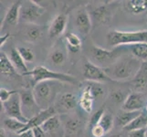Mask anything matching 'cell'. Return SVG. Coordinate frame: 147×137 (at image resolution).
Returning <instances> with one entry per match:
<instances>
[{
	"instance_id": "obj_43",
	"label": "cell",
	"mask_w": 147,
	"mask_h": 137,
	"mask_svg": "<svg viewBox=\"0 0 147 137\" xmlns=\"http://www.w3.org/2000/svg\"><path fill=\"white\" fill-rule=\"evenodd\" d=\"M110 137H123V136L121 134H113V135H111Z\"/></svg>"
},
{
	"instance_id": "obj_17",
	"label": "cell",
	"mask_w": 147,
	"mask_h": 137,
	"mask_svg": "<svg viewBox=\"0 0 147 137\" xmlns=\"http://www.w3.org/2000/svg\"><path fill=\"white\" fill-rule=\"evenodd\" d=\"M90 14H92L90 17H92V18H94L100 24L107 23L111 19V9L109 8L107 5L104 4L98 5V6L93 7L92 9V11H90Z\"/></svg>"
},
{
	"instance_id": "obj_41",
	"label": "cell",
	"mask_w": 147,
	"mask_h": 137,
	"mask_svg": "<svg viewBox=\"0 0 147 137\" xmlns=\"http://www.w3.org/2000/svg\"><path fill=\"white\" fill-rule=\"evenodd\" d=\"M10 38H11V35L9 33H7V34L3 35V36H1V38H0V46L2 47V46L6 43Z\"/></svg>"
},
{
	"instance_id": "obj_21",
	"label": "cell",
	"mask_w": 147,
	"mask_h": 137,
	"mask_svg": "<svg viewBox=\"0 0 147 137\" xmlns=\"http://www.w3.org/2000/svg\"><path fill=\"white\" fill-rule=\"evenodd\" d=\"M123 6L126 11L139 15L147 11V0H128L124 2Z\"/></svg>"
},
{
	"instance_id": "obj_34",
	"label": "cell",
	"mask_w": 147,
	"mask_h": 137,
	"mask_svg": "<svg viewBox=\"0 0 147 137\" xmlns=\"http://www.w3.org/2000/svg\"><path fill=\"white\" fill-rule=\"evenodd\" d=\"M104 113H105V110L103 108H100L96 111V113H94L92 115V117H90V127L92 128L95 125H98Z\"/></svg>"
},
{
	"instance_id": "obj_6",
	"label": "cell",
	"mask_w": 147,
	"mask_h": 137,
	"mask_svg": "<svg viewBox=\"0 0 147 137\" xmlns=\"http://www.w3.org/2000/svg\"><path fill=\"white\" fill-rule=\"evenodd\" d=\"M19 94H20V99H21L23 113L28 120L30 119L29 115L32 118L41 111L40 107L38 105L36 100H35L33 90H24L20 91Z\"/></svg>"
},
{
	"instance_id": "obj_20",
	"label": "cell",
	"mask_w": 147,
	"mask_h": 137,
	"mask_svg": "<svg viewBox=\"0 0 147 137\" xmlns=\"http://www.w3.org/2000/svg\"><path fill=\"white\" fill-rule=\"evenodd\" d=\"M9 59L11 60L12 64L14 65L15 69L17 70L18 72H20L22 75H26L29 70L26 65L25 60L22 59L21 55L19 54L18 49H12L10 50Z\"/></svg>"
},
{
	"instance_id": "obj_11",
	"label": "cell",
	"mask_w": 147,
	"mask_h": 137,
	"mask_svg": "<svg viewBox=\"0 0 147 137\" xmlns=\"http://www.w3.org/2000/svg\"><path fill=\"white\" fill-rule=\"evenodd\" d=\"M56 114H58V113H57V111H56L55 107H53V106H50V107L47 109L41 110L37 115H35L34 117H32L28 121V123L26 124L25 128L20 132V133H22L24 131L31 130L35 127H40V126L44 123H46L49 118L53 117Z\"/></svg>"
},
{
	"instance_id": "obj_30",
	"label": "cell",
	"mask_w": 147,
	"mask_h": 137,
	"mask_svg": "<svg viewBox=\"0 0 147 137\" xmlns=\"http://www.w3.org/2000/svg\"><path fill=\"white\" fill-rule=\"evenodd\" d=\"M113 115H111L110 113H105L102 116V118H101L100 121V125L104 129L105 133L108 134L109 132L113 129Z\"/></svg>"
},
{
	"instance_id": "obj_18",
	"label": "cell",
	"mask_w": 147,
	"mask_h": 137,
	"mask_svg": "<svg viewBox=\"0 0 147 137\" xmlns=\"http://www.w3.org/2000/svg\"><path fill=\"white\" fill-rule=\"evenodd\" d=\"M95 98L94 96L92 93V90H90L89 85L87 84L85 86V88L82 90V93L80 95V106L85 113H90L92 111V107H93V101H94Z\"/></svg>"
},
{
	"instance_id": "obj_29",
	"label": "cell",
	"mask_w": 147,
	"mask_h": 137,
	"mask_svg": "<svg viewBox=\"0 0 147 137\" xmlns=\"http://www.w3.org/2000/svg\"><path fill=\"white\" fill-rule=\"evenodd\" d=\"M67 59V52L64 49H55L50 53V60L54 65H62Z\"/></svg>"
},
{
	"instance_id": "obj_14",
	"label": "cell",
	"mask_w": 147,
	"mask_h": 137,
	"mask_svg": "<svg viewBox=\"0 0 147 137\" xmlns=\"http://www.w3.org/2000/svg\"><path fill=\"white\" fill-rule=\"evenodd\" d=\"M68 24V17L65 14L57 15L52 20L49 28V38H58L64 33Z\"/></svg>"
},
{
	"instance_id": "obj_15",
	"label": "cell",
	"mask_w": 147,
	"mask_h": 137,
	"mask_svg": "<svg viewBox=\"0 0 147 137\" xmlns=\"http://www.w3.org/2000/svg\"><path fill=\"white\" fill-rule=\"evenodd\" d=\"M75 24L79 30L84 35L90 33L92 29V17L86 8H80L76 13Z\"/></svg>"
},
{
	"instance_id": "obj_36",
	"label": "cell",
	"mask_w": 147,
	"mask_h": 137,
	"mask_svg": "<svg viewBox=\"0 0 147 137\" xmlns=\"http://www.w3.org/2000/svg\"><path fill=\"white\" fill-rule=\"evenodd\" d=\"M16 91L17 90H9L5 88L0 89V101H1V103H6V101H7Z\"/></svg>"
},
{
	"instance_id": "obj_8",
	"label": "cell",
	"mask_w": 147,
	"mask_h": 137,
	"mask_svg": "<svg viewBox=\"0 0 147 137\" xmlns=\"http://www.w3.org/2000/svg\"><path fill=\"white\" fill-rule=\"evenodd\" d=\"M28 4H22L20 9V18L24 21L34 23L45 13V8L34 1H28Z\"/></svg>"
},
{
	"instance_id": "obj_1",
	"label": "cell",
	"mask_w": 147,
	"mask_h": 137,
	"mask_svg": "<svg viewBox=\"0 0 147 137\" xmlns=\"http://www.w3.org/2000/svg\"><path fill=\"white\" fill-rule=\"evenodd\" d=\"M143 63L134 57H125L118 59L103 70L111 80H131L138 73Z\"/></svg>"
},
{
	"instance_id": "obj_37",
	"label": "cell",
	"mask_w": 147,
	"mask_h": 137,
	"mask_svg": "<svg viewBox=\"0 0 147 137\" xmlns=\"http://www.w3.org/2000/svg\"><path fill=\"white\" fill-rule=\"evenodd\" d=\"M92 134L94 137H102L106 134V133H105L104 129L101 127L100 124H98L92 128Z\"/></svg>"
},
{
	"instance_id": "obj_23",
	"label": "cell",
	"mask_w": 147,
	"mask_h": 137,
	"mask_svg": "<svg viewBox=\"0 0 147 137\" xmlns=\"http://www.w3.org/2000/svg\"><path fill=\"white\" fill-rule=\"evenodd\" d=\"M141 113H142L141 111H124L123 113H121V114L117 116V119H116L117 125L120 126V127L124 128L127 125H129L135 118H137Z\"/></svg>"
},
{
	"instance_id": "obj_19",
	"label": "cell",
	"mask_w": 147,
	"mask_h": 137,
	"mask_svg": "<svg viewBox=\"0 0 147 137\" xmlns=\"http://www.w3.org/2000/svg\"><path fill=\"white\" fill-rule=\"evenodd\" d=\"M131 86L137 91L143 90L147 86V62H144L138 73L131 80Z\"/></svg>"
},
{
	"instance_id": "obj_45",
	"label": "cell",
	"mask_w": 147,
	"mask_h": 137,
	"mask_svg": "<svg viewBox=\"0 0 147 137\" xmlns=\"http://www.w3.org/2000/svg\"><path fill=\"white\" fill-rule=\"evenodd\" d=\"M146 137H147V135H146Z\"/></svg>"
},
{
	"instance_id": "obj_38",
	"label": "cell",
	"mask_w": 147,
	"mask_h": 137,
	"mask_svg": "<svg viewBox=\"0 0 147 137\" xmlns=\"http://www.w3.org/2000/svg\"><path fill=\"white\" fill-rule=\"evenodd\" d=\"M146 135H147V128H143V129L131 132V137H146Z\"/></svg>"
},
{
	"instance_id": "obj_25",
	"label": "cell",
	"mask_w": 147,
	"mask_h": 137,
	"mask_svg": "<svg viewBox=\"0 0 147 137\" xmlns=\"http://www.w3.org/2000/svg\"><path fill=\"white\" fill-rule=\"evenodd\" d=\"M27 124L23 123V121H19L18 119H14V118H10L7 117L3 121V127L4 129H6L9 132H14V133H18L19 134L21 132Z\"/></svg>"
},
{
	"instance_id": "obj_39",
	"label": "cell",
	"mask_w": 147,
	"mask_h": 137,
	"mask_svg": "<svg viewBox=\"0 0 147 137\" xmlns=\"http://www.w3.org/2000/svg\"><path fill=\"white\" fill-rule=\"evenodd\" d=\"M34 137H48L41 127H35L32 129Z\"/></svg>"
},
{
	"instance_id": "obj_27",
	"label": "cell",
	"mask_w": 147,
	"mask_h": 137,
	"mask_svg": "<svg viewBox=\"0 0 147 137\" xmlns=\"http://www.w3.org/2000/svg\"><path fill=\"white\" fill-rule=\"evenodd\" d=\"M146 127H147V116L142 113L138 117L135 118L129 125L124 127V130L131 133V132H133V131L146 128Z\"/></svg>"
},
{
	"instance_id": "obj_31",
	"label": "cell",
	"mask_w": 147,
	"mask_h": 137,
	"mask_svg": "<svg viewBox=\"0 0 147 137\" xmlns=\"http://www.w3.org/2000/svg\"><path fill=\"white\" fill-rule=\"evenodd\" d=\"M41 35H42L41 29L38 27L35 26V25H32L31 27H29L26 32L27 38L29 41H36V40L40 38Z\"/></svg>"
},
{
	"instance_id": "obj_5",
	"label": "cell",
	"mask_w": 147,
	"mask_h": 137,
	"mask_svg": "<svg viewBox=\"0 0 147 137\" xmlns=\"http://www.w3.org/2000/svg\"><path fill=\"white\" fill-rule=\"evenodd\" d=\"M2 106L8 117L18 119L25 124L28 123L29 120L23 113L21 99H20V94L18 91H16L7 101L2 103Z\"/></svg>"
},
{
	"instance_id": "obj_9",
	"label": "cell",
	"mask_w": 147,
	"mask_h": 137,
	"mask_svg": "<svg viewBox=\"0 0 147 137\" xmlns=\"http://www.w3.org/2000/svg\"><path fill=\"white\" fill-rule=\"evenodd\" d=\"M83 77L89 82H103L111 80L110 78L104 72L102 68L99 67V66L93 64L90 61L85 62L83 66Z\"/></svg>"
},
{
	"instance_id": "obj_16",
	"label": "cell",
	"mask_w": 147,
	"mask_h": 137,
	"mask_svg": "<svg viewBox=\"0 0 147 137\" xmlns=\"http://www.w3.org/2000/svg\"><path fill=\"white\" fill-rule=\"evenodd\" d=\"M21 3V1H16L11 5V7L8 8L6 16H5L3 27L16 26L18 24V19L20 18V9H21L22 6Z\"/></svg>"
},
{
	"instance_id": "obj_42",
	"label": "cell",
	"mask_w": 147,
	"mask_h": 137,
	"mask_svg": "<svg viewBox=\"0 0 147 137\" xmlns=\"http://www.w3.org/2000/svg\"><path fill=\"white\" fill-rule=\"evenodd\" d=\"M0 137H7L6 134H5V130H4V128H3V129L1 128V131H0Z\"/></svg>"
},
{
	"instance_id": "obj_32",
	"label": "cell",
	"mask_w": 147,
	"mask_h": 137,
	"mask_svg": "<svg viewBox=\"0 0 147 137\" xmlns=\"http://www.w3.org/2000/svg\"><path fill=\"white\" fill-rule=\"evenodd\" d=\"M89 87L92 90V95L94 96L95 99L97 98H100L101 97L104 92H105V90H104V87L102 86L100 82H89Z\"/></svg>"
},
{
	"instance_id": "obj_44",
	"label": "cell",
	"mask_w": 147,
	"mask_h": 137,
	"mask_svg": "<svg viewBox=\"0 0 147 137\" xmlns=\"http://www.w3.org/2000/svg\"><path fill=\"white\" fill-rule=\"evenodd\" d=\"M146 111H147V105H146Z\"/></svg>"
},
{
	"instance_id": "obj_7",
	"label": "cell",
	"mask_w": 147,
	"mask_h": 137,
	"mask_svg": "<svg viewBox=\"0 0 147 137\" xmlns=\"http://www.w3.org/2000/svg\"><path fill=\"white\" fill-rule=\"evenodd\" d=\"M33 94L40 109L44 110L50 107L49 104L50 101V95H51V87H50L49 82L45 80V82H38L34 85Z\"/></svg>"
},
{
	"instance_id": "obj_35",
	"label": "cell",
	"mask_w": 147,
	"mask_h": 137,
	"mask_svg": "<svg viewBox=\"0 0 147 137\" xmlns=\"http://www.w3.org/2000/svg\"><path fill=\"white\" fill-rule=\"evenodd\" d=\"M111 98L113 100L115 103H121L123 104V103L126 100L125 95L123 94V92L121 90H113L111 94Z\"/></svg>"
},
{
	"instance_id": "obj_24",
	"label": "cell",
	"mask_w": 147,
	"mask_h": 137,
	"mask_svg": "<svg viewBox=\"0 0 147 137\" xmlns=\"http://www.w3.org/2000/svg\"><path fill=\"white\" fill-rule=\"evenodd\" d=\"M66 47L68 50L71 53H77L82 48V40L74 33L68 34L65 38Z\"/></svg>"
},
{
	"instance_id": "obj_12",
	"label": "cell",
	"mask_w": 147,
	"mask_h": 137,
	"mask_svg": "<svg viewBox=\"0 0 147 137\" xmlns=\"http://www.w3.org/2000/svg\"><path fill=\"white\" fill-rule=\"evenodd\" d=\"M78 101L76 96L71 92H65L59 96L56 101V111H69L77 107Z\"/></svg>"
},
{
	"instance_id": "obj_22",
	"label": "cell",
	"mask_w": 147,
	"mask_h": 137,
	"mask_svg": "<svg viewBox=\"0 0 147 137\" xmlns=\"http://www.w3.org/2000/svg\"><path fill=\"white\" fill-rule=\"evenodd\" d=\"M0 72L3 76H12L17 73V70L15 69L10 59L2 51L0 53Z\"/></svg>"
},
{
	"instance_id": "obj_4",
	"label": "cell",
	"mask_w": 147,
	"mask_h": 137,
	"mask_svg": "<svg viewBox=\"0 0 147 137\" xmlns=\"http://www.w3.org/2000/svg\"><path fill=\"white\" fill-rule=\"evenodd\" d=\"M121 52L120 49H114L113 50L101 49L97 46H93L90 49V62H92L93 64L99 66H105V68L109 67L111 64H113L117 59L119 58V54Z\"/></svg>"
},
{
	"instance_id": "obj_28",
	"label": "cell",
	"mask_w": 147,
	"mask_h": 137,
	"mask_svg": "<svg viewBox=\"0 0 147 137\" xmlns=\"http://www.w3.org/2000/svg\"><path fill=\"white\" fill-rule=\"evenodd\" d=\"M80 120L75 116H69L63 123L66 132H69V134L76 133L80 127Z\"/></svg>"
},
{
	"instance_id": "obj_40",
	"label": "cell",
	"mask_w": 147,
	"mask_h": 137,
	"mask_svg": "<svg viewBox=\"0 0 147 137\" xmlns=\"http://www.w3.org/2000/svg\"><path fill=\"white\" fill-rule=\"evenodd\" d=\"M18 137H34L33 134V131L31 130H28V131H24L22 133L18 134Z\"/></svg>"
},
{
	"instance_id": "obj_10",
	"label": "cell",
	"mask_w": 147,
	"mask_h": 137,
	"mask_svg": "<svg viewBox=\"0 0 147 137\" xmlns=\"http://www.w3.org/2000/svg\"><path fill=\"white\" fill-rule=\"evenodd\" d=\"M40 127L48 137H65L66 130L59 114L49 118Z\"/></svg>"
},
{
	"instance_id": "obj_3",
	"label": "cell",
	"mask_w": 147,
	"mask_h": 137,
	"mask_svg": "<svg viewBox=\"0 0 147 137\" xmlns=\"http://www.w3.org/2000/svg\"><path fill=\"white\" fill-rule=\"evenodd\" d=\"M107 41L111 47H118L127 44L147 43V30L135 32H123L113 30L107 35Z\"/></svg>"
},
{
	"instance_id": "obj_13",
	"label": "cell",
	"mask_w": 147,
	"mask_h": 137,
	"mask_svg": "<svg viewBox=\"0 0 147 137\" xmlns=\"http://www.w3.org/2000/svg\"><path fill=\"white\" fill-rule=\"evenodd\" d=\"M144 106V99L141 92H131L123 103L121 108L125 111H138Z\"/></svg>"
},
{
	"instance_id": "obj_2",
	"label": "cell",
	"mask_w": 147,
	"mask_h": 137,
	"mask_svg": "<svg viewBox=\"0 0 147 137\" xmlns=\"http://www.w3.org/2000/svg\"><path fill=\"white\" fill-rule=\"evenodd\" d=\"M25 76L31 77L33 79L34 85H36L38 82H45V80H47V82H49V80H59V82H67L69 84L78 83V80L74 76L62 72H53V70H49L48 68L44 67V66H37L33 70H29Z\"/></svg>"
},
{
	"instance_id": "obj_33",
	"label": "cell",
	"mask_w": 147,
	"mask_h": 137,
	"mask_svg": "<svg viewBox=\"0 0 147 137\" xmlns=\"http://www.w3.org/2000/svg\"><path fill=\"white\" fill-rule=\"evenodd\" d=\"M19 54L21 55L22 59L25 60V62H32L34 60L35 55L34 52L32 51V49H30L28 48L25 47H20L18 49Z\"/></svg>"
},
{
	"instance_id": "obj_26",
	"label": "cell",
	"mask_w": 147,
	"mask_h": 137,
	"mask_svg": "<svg viewBox=\"0 0 147 137\" xmlns=\"http://www.w3.org/2000/svg\"><path fill=\"white\" fill-rule=\"evenodd\" d=\"M131 49L134 58L143 62L147 61V43H136L131 45Z\"/></svg>"
}]
</instances>
